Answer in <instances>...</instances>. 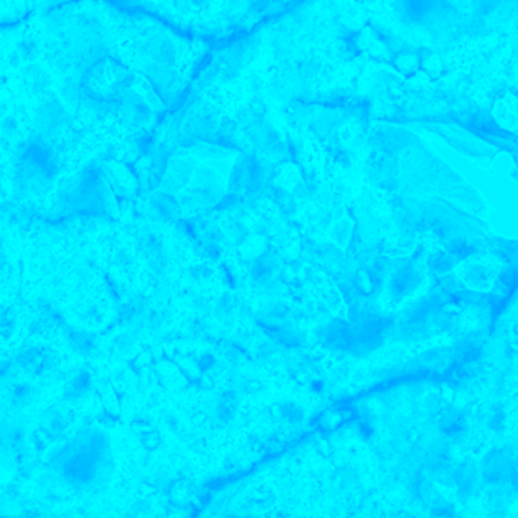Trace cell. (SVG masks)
Wrapping results in <instances>:
<instances>
[{"label": "cell", "mask_w": 518, "mask_h": 518, "mask_svg": "<svg viewBox=\"0 0 518 518\" xmlns=\"http://www.w3.org/2000/svg\"><path fill=\"white\" fill-rule=\"evenodd\" d=\"M70 341V346L79 352V353H87L90 349H91V341L87 335H84L82 332H73L69 338Z\"/></svg>", "instance_id": "cell-2"}, {"label": "cell", "mask_w": 518, "mask_h": 518, "mask_svg": "<svg viewBox=\"0 0 518 518\" xmlns=\"http://www.w3.org/2000/svg\"><path fill=\"white\" fill-rule=\"evenodd\" d=\"M72 2L78 0H0V25L17 23Z\"/></svg>", "instance_id": "cell-1"}, {"label": "cell", "mask_w": 518, "mask_h": 518, "mask_svg": "<svg viewBox=\"0 0 518 518\" xmlns=\"http://www.w3.org/2000/svg\"><path fill=\"white\" fill-rule=\"evenodd\" d=\"M14 323H16V317H14L13 311L7 309V311H4L2 314H0V329H2V331H5V332L13 331Z\"/></svg>", "instance_id": "cell-3"}]
</instances>
